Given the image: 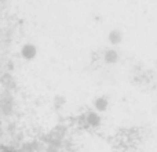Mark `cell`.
I'll use <instances>...</instances> for the list:
<instances>
[{
	"mask_svg": "<svg viewBox=\"0 0 157 152\" xmlns=\"http://www.w3.org/2000/svg\"><path fill=\"white\" fill-rule=\"evenodd\" d=\"M120 61V53L116 49H108L103 53V62L106 65H114Z\"/></svg>",
	"mask_w": 157,
	"mask_h": 152,
	"instance_id": "6da1fadb",
	"label": "cell"
},
{
	"mask_svg": "<svg viewBox=\"0 0 157 152\" xmlns=\"http://www.w3.org/2000/svg\"><path fill=\"white\" fill-rule=\"evenodd\" d=\"M86 122L90 127L92 129H98L101 125H102V118H101L99 112L97 111H90L86 116Z\"/></svg>",
	"mask_w": 157,
	"mask_h": 152,
	"instance_id": "7a4b0ae2",
	"label": "cell"
},
{
	"mask_svg": "<svg viewBox=\"0 0 157 152\" xmlns=\"http://www.w3.org/2000/svg\"><path fill=\"white\" fill-rule=\"evenodd\" d=\"M123 38H124V35L120 29H112L108 35V40L112 46H119L123 42Z\"/></svg>",
	"mask_w": 157,
	"mask_h": 152,
	"instance_id": "3957f363",
	"label": "cell"
},
{
	"mask_svg": "<svg viewBox=\"0 0 157 152\" xmlns=\"http://www.w3.org/2000/svg\"><path fill=\"white\" fill-rule=\"evenodd\" d=\"M109 106V100L108 97H105V95H101V97H97L94 100V108L97 112H105L106 109H108Z\"/></svg>",
	"mask_w": 157,
	"mask_h": 152,
	"instance_id": "277c9868",
	"label": "cell"
},
{
	"mask_svg": "<svg viewBox=\"0 0 157 152\" xmlns=\"http://www.w3.org/2000/svg\"><path fill=\"white\" fill-rule=\"evenodd\" d=\"M155 64H156V66H157V60H156V62H155Z\"/></svg>",
	"mask_w": 157,
	"mask_h": 152,
	"instance_id": "5b68a950",
	"label": "cell"
}]
</instances>
